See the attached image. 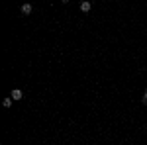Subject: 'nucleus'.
<instances>
[{"label":"nucleus","instance_id":"6","mask_svg":"<svg viewBox=\"0 0 147 145\" xmlns=\"http://www.w3.org/2000/svg\"><path fill=\"white\" fill-rule=\"evenodd\" d=\"M61 2H63V4H67V2H69V0H61Z\"/></svg>","mask_w":147,"mask_h":145},{"label":"nucleus","instance_id":"3","mask_svg":"<svg viewBox=\"0 0 147 145\" xmlns=\"http://www.w3.org/2000/svg\"><path fill=\"white\" fill-rule=\"evenodd\" d=\"M22 96H24V92L20 88H14V90H12V98H14V100H22Z\"/></svg>","mask_w":147,"mask_h":145},{"label":"nucleus","instance_id":"1","mask_svg":"<svg viewBox=\"0 0 147 145\" xmlns=\"http://www.w3.org/2000/svg\"><path fill=\"white\" fill-rule=\"evenodd\" d=\"M20 10H22V14H24V16H30L34 8H32V4H28V2H26V4H22V8H20Z\"/></svg>","mask_w":147,"mask_h":145},{"label":"nucleus","instance_id":"2","mask_svg":"<svg viewBox=\"0 0 147 145\" xmlns=\"http://www.w3.org/2000/svg\"><path fill=\"white\" fill-rule=\"evenodd\" d=\"M80 12H84V14L90 12V2H88V0H82V2H80Z\"/></svg>","mask_w":147,"mask_h":145},{"label":"nucleus","instance_id":"4","mask_svg":"<svg viewBox=\"0 0 147 145\" xmlns=\"http://www.w3.org/2000/svg\"><path fill=\"white\" fill-rule=\"evenodd\" d=\"M12 100H14V98H4L2 106H4V108H10V106H12Z\"/></svg>","mask_w":147,"mask_h":145},{"label":"nucleus","instance_id":"5","mask_svg":"<svg viewBox=\"0 0 147 145\" xmlns=\"http://www.w3.org/2000/svg\"><path fill=\"white\" fill-rule=\"evenodd\" d=\"M141 102H143V104H147V90L143 92V98H141Z\"/></svg>","mask_w":147,"mask_h":145}]
</instances>
